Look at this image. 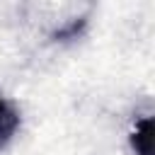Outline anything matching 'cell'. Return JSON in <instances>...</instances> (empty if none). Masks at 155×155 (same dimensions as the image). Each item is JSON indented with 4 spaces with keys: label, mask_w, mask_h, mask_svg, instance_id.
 <instances>
[{
    "label": "cell",
    "mask_w": 155,
    "mask_h": 155,
    "mask_svg": "<svg viewBox=\"0 0 155 155\" xmlns=\"http://www.w3.org/2000/svg\"><path fill=\"white\" fill-rule=\"evenodd\" d=\"M17 128H19V111L0 94V148L10 143Z\"/></svg>",
    "instance_id": "1"
},
{
    "label": "cell",
    "mask_w": 155,
    "mask_h": 155,
    "mask_svg": "<svg viewBox=\"0 0 155 155\" xmlns=\"http://www.w3.org/2000/svg\"><path fill=\"white\" fill-rule=\"evenodd\" d=\"M150 126H153L150 119H143L136 126V131L131 136V145H133L136 155H150V140H153L150 138Z\"/></svg>",
    "instance_id": "2"
},
{
    "label": "cell",
    "mask_w": 155,
    "mask_h": 155,
    "mask_svg": "<svg viewBox=\"0 0 155 155\" xmlns=\"http://www.w3.org/2000/svg\"><path fill=\"white\" fill-rule=\"evenodd\" d=\"M80 27H85V19H80V22H73V24H70L68 29L58 31L56 36H58V39H63V36H73V34H78V31H80Z\"/></svg>",
    "instance_id": "3"
}]
</instances>
